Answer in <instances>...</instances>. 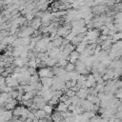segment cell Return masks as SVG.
<instances>
[{"mask_svg": "<svg viewBox=\"0 0 122 122\" xmlns=\"http://www.w3.org/2000/svg\"><path fill=\"white\" fill-rule=\"evenodd\" d=\"M44 111L46 112H51V108L50 107V106H44Z\"/></svg>", "mask_w": 122, "mask_h": 122, "instance_id": "5b68a950", "label": "cell"}, {"mask_svg": "<svg viewBox=\"0 0 122 122\" xmlns=\"http://www.w3.org/2000/svg\"><path fill=\"white\" fill-rule=\"evenodd\" d=\"M46 113H47V112H46L44 110H40V111H38V112H36L35 115H36L37 117H39V118H44V117H46V115H47Z\"/></svg>", "mask_w": 122, "mask_h": 122, "instance_id": "7a4b0ae2", "label": "cell"}, {"mask_svg": "<svg viewBox=\"0 0 122 122\" xmlns=\"http://www.w3.org/2000/svg\"><path fill=\"white\" fill-rule=\"evenodd\" d=\"M58 111H62V112L67 111V106H66V104L61 103V104L59 105V107H58Z\"/></svg>", "mask_w": 122, "mask_h": 122, "instance_id": "3957f363", "label": "cell"}, {"mask_svg": "<svg viewBox=\"0 0 122 122\" xmlns=\"http://www.w3.org/2000/svg\"><path fill=\"white\" fill-rule=\"evenodd\" d=\"M73 68H74V66L72 64H68L67 65V71H71L73 70Z\"/></svg>", "mask_w": 122, "mask_h": 122, "instance_id": "277c9868", "label": "cell"}, {"mask_svg": "<svg viewBox=\"0 0 122 122\" xmlns=\"http://www.w3.org/2000/svg\"><path fill=\"white\" fill-rule=\"evenodd\" d=\"M7 85L8 86H14V85L16 86L17 85V81L12 77H9V78H7Z\"/></svg>", "mask_w": 122, "mask_h": 122, "instance_id": "6da1fadb", "label": "cell"}]
</instances>
